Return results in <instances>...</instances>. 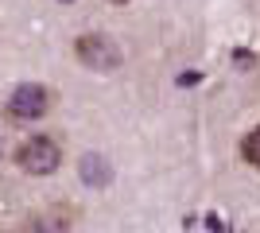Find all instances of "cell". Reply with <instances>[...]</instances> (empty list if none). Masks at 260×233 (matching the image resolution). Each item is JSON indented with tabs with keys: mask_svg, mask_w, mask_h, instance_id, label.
I'll list each match as a JSON object with an SVG mask.
<instances>
[{
	"mask_svg": "<svg viewBox=\"0 0 260 233\" xmlns=\"http://www.w3.org/2000/svg\"><path fill=\"white\" fill-rule=\"evenodd\" d=\"M16 163H20L23 171H31V175H51L54 167L62 163V152H58V144H54L51 136H31V140L20 144Z\"/></svg>",
	"mask_w": 260,
	"mask_h": 233,
	"instance_id": "obj_1",
	"label": "cell"
},
{
	"mask_svg": "<svg viewBox=\"0 0 260 233\" xmlns=\"http://www.w3.org/2000/svg\"><path fill=\"white\" fill-rule=\"evenodd\" d=\"M74 51H78V62H82V66L101 70V74L120 66V47L113 43L109 35H82Z\"/></svg>",
	"mask_w": 260,
	"mask_h": 233,
	"instance_id": "obj_2",
	"label": "cell"
},
{
	"mask_svg": "<svg viewBox=\"0 0 260 233\" xmlns=\"http://www.w3.org/2000/svg\"><path fill=\"white\" fill-rule=\"evenodd\" d=\"M8 113L16 121H39L47 113V89L39 82H20L8 97Z\"/></svg>",
	"mask_w": 260,
	"mask_h": 233,
	"instance_id": "obj_3",
	"label": "cell"
},
{
	"mask_svg": "<svg viewBox=\"0 0 260 233\" xmlns=\"http://www.w3.org/2000/svg\"><path fill=\"white\" fill-rule=\"evenodd\" d=\"M78 175H82V183H86V187L105 190L109 183H113V167H109V159H105V155L86 152V155H82V163H78Z\"/></svg>",
	"mask_w": 260,
	"mask_h": 233,
	"instance_id": "obj_4",
	"label": "cell"
},
{
	"mask_svg": "<svg viewBox=\"0 0 260 233\" xmlns=\"http://www.w3.org/2000/svg\"><path fill=\"white\" fill-rule=\"evenodd\" d=\"M23 233H66V222H62V218H54V214H39V218L27 222Z\"/></svg>",
	"mask_w": 260,
	"mask_h": 233,
	"instance_id": "obj_5",
	"label": "cell"
},
{
	"mask_svg": "<svg viewBox=\"0 0 260 233\" xmlns=\"http://www.w3.org/2000/svg\"><path fill=\"white\" fill-rule=\"evenodd\" d=\"M241 155H245V163H252V167H260V124L252 128L245 140H241Z\"/></svg>",
	"mask_w": 260,
	"mask_h": 233,
	"instance_id": "obj_6",
	"label": "cell"
},
{
	"mask_svg": "<svg viewBox=\"0 0 260 233\" xmlns=\"http://www.w3.org/2000/svg\"><path fill=\"white\" fill-rule=\"evenodd\" d=\"M233 66H237V70L256 66V55H252V51H245V47H237V51H233Z\"/></svg>",
	"mask_w": 260,
	"mask_h": 233,
	"instance_id": "obj_7",
	"label": "cell"
},
{
	"mask_svg": "<svg viewBox=\"0 0 260 233\" xmlns=\"http://www.w3.org/2000/svg\"><path fill=\"white\" fill-rule=\"evenodd\" d=\"M206 229L210 233H225V222H221L217 214H206Z\"/></svg>",
	"mask_w": 260,
	"mask_h": 233,
	"instance_id": "obj_8",
	"label": "cell"
},
{
	"mask_svg": "<svg viewBox=\"0 0 260 233\" xmlns=\"http://www.w3.org/2000/svg\"><path fill=\"white\" fill-rule=\"evenodd\" d=\"M202 82V74L198 70H190V74H179V86H198Z\"/></svg>",
	"mask_w": 260,
	"mask_h": 233,
	"instance_id": "obj_9",
	"label": "cell"
},
{
	"mask_svg": "<svg viewBox=\"0 0 260 233\" xmlns=\"http://www.w3.org/2000/svg\"><path fill=\"white\" fill-rule=\"evenodd\" d=\"M109 4H128V0H109Z\"/></svg>",
	"mask_w": 260,
	"mask_h": 233,
	"instance_id": "obj_10",
	"label": "cell"
},
{
	"mask_svg": "<svg viewBox=\"0 0 260 233\" xmlns=\"http://www.w3.org/2000/svg\"><path fill=\"white\" fill-rule=\"evenodd\" d=\"M62 4H70V0H62Z\"/></svg>",
	"mask_w": 260,
	"mask_h": 233,
	"instance_id": "obj_11",
	"label": "cell"
}]
</instances>
